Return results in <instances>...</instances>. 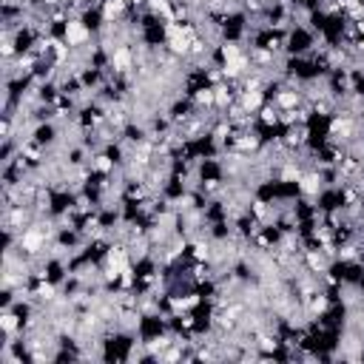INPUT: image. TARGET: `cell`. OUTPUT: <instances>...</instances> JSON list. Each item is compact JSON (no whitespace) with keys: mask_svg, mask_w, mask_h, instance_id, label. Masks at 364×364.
Wrapping results in <instances>:
<instances>
[{"mask_svg":"<svg viewBox=\"0 0 364 364\" xmlns=\"http://www.w3.org/2000/svg\"><path fill=\"white\" fill-rule=\"evenodd\" d=\"M318 48V34L307 23H293L284 34V54L290 57H307Z\"/></svg>","mask_w":364,"mask_h":364,"instance_id":"cell-1","label":"cell"}]
</instances>
